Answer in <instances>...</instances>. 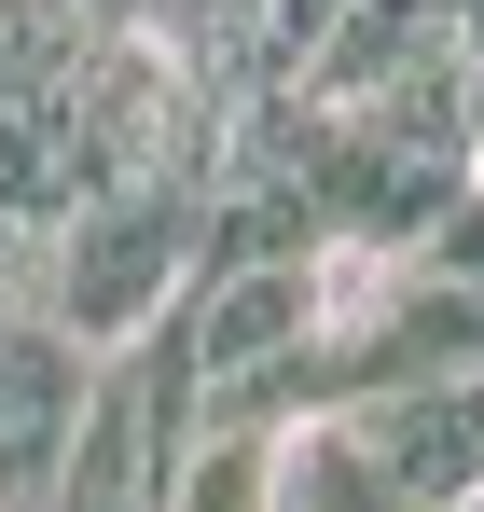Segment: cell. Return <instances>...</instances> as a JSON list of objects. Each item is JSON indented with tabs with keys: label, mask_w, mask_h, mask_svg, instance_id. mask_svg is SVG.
Returning a JSON list of instances; mask_svg holds the SVG:
<instances>
[{
	"label": "cell",
	"mask_w": 484,
	"mask_h": 512,
	"mask_svg": "<svg viewBox=\"0 0 484 512\" xmlns=\"http://www.w3.org/2000/svg\"><path fill=\"white\" fill-rule=\"evenodd\" d=\"M180 277H194V194L180 180H111V194H83L70 222H56V250H42V319L111 360V346H139L180 305Z\"/></svg>",
	"instance_id": "obj_1"
},
{
	"label": "cell",
	"mask_w": 484,
	"mask_h": 512,
	"mask_svg": "<svg viewBox=\"0 0 484 512\" xmlns=\"http://www.w3.org/2000/svg\"><path fill=\"white\" fill-rule=\"evenodd\" d=\"M83 388H97V346L56 333L28 291H0V512H42V485L83 429Z\"/></svg>",
	"instance_id": "obj_2"
},
{
	"label": "cell",
	"mask_w": 484,
	"mask_h": 512,
	"mask_svg": "<svg viewBox=\"0 0 484 512\" xmlns=\"http://www.w3.org/2000/svg\"><path fill=\"white\" fill-rule=\"evenodd\" d=\"M332 416L360 429V457H374V471H388L415 512H457V499H484L471 374H402V388H360V402H332Z\"/></svg>",
	"instance_id": "obj_3"
},
{
	"label": "cell",
	"mask_w": 484,
	"mask_h": 512,
	"mask_svg": "<svg viewBox=\"0 0 484 512\" xmlns=\"http://www.w3.org/2000/svg\"><path fill=\"white\" fill-rule=\"evenodd\" d=\"M305 333H319V250H291V263H236V277H194V291H180L194 388H236V374H263V360H291Z\"/></svg>",
	"instance_id": "obj_4"
},
{
	"label": "cell",
	"mask_w": 484,
	"mask_h": 512,
	"mask_svg": "<svg viewBox=\"0 0 484 512\" xmlns=\"http://www.w3.org/2000/svg\"><path fill=\"white\" fill-rule=\"evenodd\" d=\"M42 512H166V443L139 416V374L125 360H97L83 429H70V457H56V485H42Z\"/></svg>",
	"instance_id": "obj_5"
},
{
	"label": "cell",
	"mask_w": 484,
	"mask_h": 512,
	"mask_svg": "<svg viewBox=\"0 0 484 512\" xmlns=\"http://www.w3.org/2000/svg\"><path fill=\"white\" fill-rule=\"evenodd\" d=\"M166 512H277V429H194L166 457Z\"/></svg>",
	"instance_id": "obj_6"
},
{
	"label": "cell",
	"mask_w": 484,
	"mask_h": 512,
	"mask_svg": "<svg viewBox=\"0 0 484 512\" xmlns=\"http://www.w3.org/2000/svg\"><path fill=\"white\" fill-rule=\"evenodd\" d=\"M457 70H471V56H457ZM471 180H484V70H471Z\"/></svg>",
	"instance_id": "obj_7"
},
{
	"label": "cell",
	"mask_w": 484,
	"mask_h": 512,
	"mask_svg": "<svg viewBox=\"0 0 484 512\" xmlns=\"http://www.w3.org/2000/svg\"><path fill=\"white\" fill-rule=\"evenodd\" d=\"M471 443H484V374H471Z\"/></svg>",
	"instance_id": "obj_8"
},
{
	"label": "cell",
	"mask_w": 484,
	"mask_h": 512,
	"mask_svg": "<svg viewBox=\"0 0 484 512\" xmlns=\"http://www.w3.org/2000/svg\"><path fill=\"white\" fill-rule=\"evenodd\" d=\"M457 512H484V499H457Z\"/></svg>",
	"instance_id": "obj_9"
}]
</instances>
